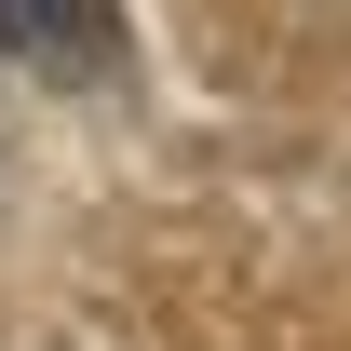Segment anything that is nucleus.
I'll return each mask as SVG.
<instances>
[{"label": "nucleus", "mask_w": 351, "mask_h": 351, "mask_svg": "<svg viewBox=\"0 0 351 351\" xmlns=\"http://www.w3.org/2000/svg\"><path fill=\"white\" fill-rule=\"evenodd\" d=\"M0 54H27L54 82H108L122 68V0H0Z\"/></svg>", "instance_id": "1"}]
</instances>
